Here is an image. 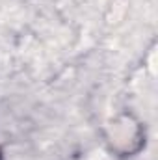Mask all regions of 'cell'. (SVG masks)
<instances>
[{"instance_id": "1", "label": "cell", "mask_w": 158, "mask_h": 160, "mask_svg": "<svg viewBox=\"0 0 158 160\" xmlns=\"http://www.w3.org/2000/svg\"><path fill=\"white\" fill-rule=\"evenodd\" d=\"M0 160H2V153H0Z\"/></svg>"}]
</instances>
